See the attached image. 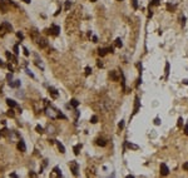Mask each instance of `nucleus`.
Instances as JSON below:
<instances>
[{
    "instance_id": "22",
    "label": "nucleus",
    "mask_w": 188,
    "mask_h": 178,
    "mask_svg": "<svg viewBox=\"0 0 188 178\" xmlns=\"http://www.w3.org/2000/svg\"><path fill=\"white\" fill-rule=\"evenodd\" d=\"M167 9L171 10V11H173V10L176 9V5H173L172 3H167Z\"/></svg>"
},
{
    "instance_id": "15",
    "label": "nucleus",
    "mask_w": 188,
    "mask_h": 178,
    "mask_svg": "<svg viewBox=\"0 0 188 178\" xmlns=\"http://www.w3.org/2000/svg\"><path fill=\"white\" fill-rule=\"evenodd\" d=\"M5 55H6V58H8V59H11V60L14 61V63H18V59H16V58L14 57V55H11V54H10L9 52H6V53H5Z\"/></svg>"
},
{
    "instance_id": "14",
    "label": "nucleus",
    "mask_w": 188,
    "mask_h": 178,
    "mask_svg": "<svg viewBox=\"0 0 188 178\" xmlns=\"http://www.w3.org/2000/svg\"><path fill=\"white\" fill-rule=\"evenodd\" d=\"M55 143H56V146L58 148H59V151H60V153H65V148H64V146L60 143V142H56L55 140Z\"/></svg>"
},
{
    "instance_id": "8",
    "label": "nucleus",
    "mask_w": 188,
    "mask_h": 178,
    "mask_svg": "<svg viewBox=\"0 0 188 178\" xmlns=\"http://www.w3.org/2000/svg\"><path fill=\"white\" fill-rule=\"evenodd\" d=\"M0 11H1L3 14H5L6 11H8V6H6L4 0H0Z\"/></svg>"
},
{
    "instance_id": "48",
    "label": "nucleus",
    "mask_w": 188,
    "mask_h": 178,
    "mask_svg": "<svg viewBox=\"0 0 188 178\" xmlns=\"http://www.w3.org/2000/svg\"><path fill=\"white\" fill-rule=\"evenodd\" d=\"M97 40H98V39H97V37H93V42L97 43Z\"/></svg>"
},
{
    "instance_id": "39",
    "label": "nucleus",
    "mask_w": 188,
    "mask_h": 178,
    "mask_svg": "<svg viewBox=\"0 0 188 178\" xmlns=\"http://www.w3.org/2000/svg\"><path fill=\"white\" fill-rule=\"evenodd\" d=\"M183 169H184V170H188V162L183 163Z\"/></svg>"
},
{
    "instance_id": "47",
    "label": "nucleus",
    "mask_w": 188,
    "mask_h": 178,
    "mask_svg": "<svg viewBox=\"0 0 188 178\" xmlns=\"http://www.w3.org/2000/svg\"><path fill=\"white\" fill-rule=\"evenodd\" d=\"M0 67H1V68H4V67H5V64H4V63H3V61H1V60H0Z\"/></svg>"
},
{
    "instance_id": "4",
    "label": "nucleus",
    "mask_w": 188,
    "mask_h": 178,
    "mask_svg": "<svg viewBox=\"0 0 188 178\" xmlns=\"http://www.w3.org/2000/svg\"><path fill=\"white\" fill-rule=\"evenodd\" d=\"M168 173H169V169H168V167L165 163H162L161 164V174L162 176H168Z\"/></svg>"
},
{
    "instance_id": "32",
    "label": "nucleus",
    "mask_w": 188,
    "mask_h": 178,
    "mask_svg": "<svg viewBox=\"0 0 188 178\" xmlns=\"http://www.w3.org/2000/svg\"><path fill=\"white\" fill-rule=\"evenodd\" d=\"M90 73H92V68H90V67H86V68H85V75H89Z\"/></svg>"
},
{
    "instance_id": "1",
    "label": "nucleus",
    "mask_w": 188,
    "mask_h": 178,
    "mask_svg": "<svg viewBox=\"0 0 188 178\" xmlns=\"http://www.w3.org/2000/svg\"><path fill=\"white\" fill-rule=\"evenodd\" d=\"M69 168H70L71 172H73L74 176H78V170H79V164H78V162L70 161V162H69Z\"/></svg>"
},
{
    "instance_id": "28",
    "label": "nucleus",
    "mask_w": 188,
    "mask_h": 178,
    "mask_svg": "<svg viewBox=\"0 0 188 178\" xmlns=\"http://www.w3.org/2000/svg\"><path fill=\"white\" fill-rule=\"evenodd\" d=\"M16 37L19 38L20 40H23V39H24V35H23V33H21V31H18V33H16Z\"/></svg>"
},
{
    "instance_id": "37",
    "label": "nucleus",
    "mask_w": 188,
    "mask_h": 178,
    "mask_svg": "<svg viewBox=\"0 0 188 178\" xmlns=\"http://www.w3.org/2000/svg\"><path fill=\"white\" fill-rule=\"evenodd\" d=\"M25 72H26V74H28V75H30V77H31V78H34V74H33V73H31V72H30V70H29V69H26V70H25Z\"/></svg>"
},
{
    "instance_id": "25",
    "label": "nucleus",
    "mask_w": 188,
    "mask_h": 178,
    "mask_svg": "<svg viewBox=\"0 0 188 178\" xmlns=\"http://www.w3.org/2000/svg\"><path fill=\"white\" fill-rule=\"evenodd\" d=\"M6 114H8L9 117H11V118L14 117V115H15V113H14V110H13V108H10V109L8 110V113H6Z\"/></svg>"
},
{
    "instance_id": "30",
    "label": "nucleus",
    "mask_w": 188,
    "mask_h": 178,
    "mask_svg": "<svg viewBox=\"0 0 188 178\" xmlns=\"http://www.w3.org/2000/svg\"><path fill=\"white\" fill-rule=\"evenodd\" d=\"M90 122H92L93 124H95V123L98 122V118H97V115H93V117H92V119H90Z\"/></svg>"
},
{
    "instance_id": "7",
    "label": "nucleus",
    "mask_w": 188,
    "mask_h": 178,
    "mask_svg": "<svg viewBox=\"0 0 188 178\" xmlns=\"http://www.w3.org/2000/svg\"><path fill=\"white\" fill-rule=\"evenodd\" d=\"M139 105H140V102H139V98L135 97V103H134V110H133V115H135L139 110Z\"/></svg>"
},
{
    "instance_id": "35",
    "label": "nucleus",
    "mask_w": 188,
    "mask_h": 178,
    "mask_svg": "<svg viewBox=\"0 0 188 178\" xmlns=\"http://www.w3.org/2000/svg\"><path fill=\"white\" fill-rule=\"evenodd\" d=\"M6 79H8L9 82H11V80H13V74H11V73H9L8 75H6Z\"/></svg>"
},
{
    "instance_id": "41",
    "label": "nucleus",
    "mask_w": 188,
    "mask_h": 178,
    "mask_svg": "<svg viewBox=\"0 0 188 178\" xmlns=\"http://www.w3.org/2000/svg\"><path fill=\"white\" fill-rule=\"evenodd\" d=\"M8 68H9V70H10V72H14V68H13V65L10 64V63L8 64Z\"/></svg>"
},
{
    "instance_id": "19",
    "label": "nucleus",
    "mask_w": 188,
    "mask_h": 178,
    "mask_svg": "<svg viewBox=\"0 0 188 178\" xmlns=\"http://www.w3.org/2000/svg\"><path fill=\"white\" fill-rule=\"evenodd\" d=\"M70 105H71V107H74V108H77L78 105H79V102H78L77 99H71V100H70Z\"/></svg>"
},
{
    "instance_id": "18",
    "label": "nucleus",
    "mask_w": 188,
    "mask_h": 178,
    "mask_svg": "<svg viewBox=\"0 0 188 178\" xmlns=\"http://www.w3.org/2000/svg\"><path fill=\"white\" fill-rule=\"evenodd\" d=\"M53 172L55 173L58 177H61V170L59 169V167H54V168H53Z\"/></svg>"
},
{
    "instance_id": "27",
    "label": "nucleus",
    "mask_w": 188,
    "mask_h": 178,
    "mask_svg": "<svg viewBox=\"0 0 188 178\" xmlns=\"http://www.w3.org/2000/svg\"><path fill=\"white\" fill-rule=\"evenodd\" d=\"M168 73H169V63L165 64V78H168Z\"/></svg>"
},
{
    "instance_id": "40",
    "label": "nucleus",
    "mask_w": 188,
    "mask_h": 178,
    "mask_svg": "<svg viewBox=\"0 0 188 178\" xmlns=\"http://www.w3.org/2000/svg\"><path fill=\"white\" fill-rule=\"evenodd\" d=\"M118 127H119V129H122L123 127H124V122H123V121H120V123L118 124Z\"/></svg>"
},
{
    "instance_id": "17",
    "label": "nucleus",
    "mask_w": 188,
    "mask_h": 178,
    "mask_svg": "<svg viewBox=\"0 0 188 178\" xmlns=\"http://www.w3.org/2000/svg\"><path fill=\"white\" fill-rule=\"evenodd\" d=\"M80 149H82V144H77V146H74V148H73L74 154L78 155V154H79V151H80Z\"/></svg>"
},
{
    "instance_id": "49",
    "label": "nucleus",
    "mask_w": 188,
    "mask_h": 178,
    "mask_svg": "<svg viewBox=\"0 0 188 178\" xmlns=\"http://www.w3.org/2000/svg\"><path fill=\"white\" fill-rule=\"evenodd\" d=\"M24 3H26V4H29V3H30V0H23Z\"/></svg>"
},
{
    "instance_id": "5",
    "label": "nucleus",
    "mask_w": 188,
    "mask_h": 178,
    "mask_svg": "<svg viewBox=\"0 0 188 178\" xmlns=\"http://www.w3.org/2000/svg\"><path fill=\"white\" fill-rule=\"evenodd\" d=\"M38 45L40 46V48H46V46H48V40H46L45 38H39L38 39Z\"/></svg>"
},
{
    "instance_id": "20",
    "label": "nucleus",
    "mask_w": 188,
    "mask_h": 178,
    "mask_svg": "<svg viewBox=\"0 0 188 178\" xmlns=\"http://www.w3.org/2000/svg\"><path fill=\"white\" fill-rule=\"evenodd\" d=\"M127 146H128V148H131V149H138V148H139L137 144H133V143H131V142L127 143Z\"/></svg>"
},
{
    "instance_id": "6",
    "label": "nucleus",
    "mask_w": 188,
    "mask_h": 178,
    "mask_svg": "<svg viewBox=\"0 0 188 178\" xmlns=\"http://www.w3.org/2000/svg\"><path fill=\"white\" fill-rule=\"evenodd\" d=\"M18 149H19L20 152H25V151H26V146H25V143H24L23 139H20L19 142H18Z\"/></svg>"
},
{
    "instance_id": "10",
    "label": "nucleus",
    "mask_w": 188,
    "mask_h": 178,
    "mask_svg": "<svg viewBox=\"0 0 188 178\" xmlns=\"http://www.w3.org/2000/svg\"><path fill=\"white\" fill-rule=\"evenodd\" d=\"M109 77L113 79L114 82H117L118 79H119V75L117 74V72H115V70H112V72H110V73H109Z\"/></svg>"
},
{
    "instance_id": "9",
    "label": "nucleus",
    "mask_w": 188,
    "mask_h": 178,
    "mask_svg": "<svg viewBox=\"0 0 188 178\" xmlns=\"http://www.w3.org/2000/svg\"><path fill=\"white\" fill-rule=\"evenodd\" d=\"M49 93H50V95H52L54 99H56L58 95H59V94H58V92H56V89L53 88V87H49Z\"/></svg>"
},
{
    "instance_id": "38",
    "label": "nucleus",
    "mask_w": 188,
    "mask_h": 178,
    "mask_svg": "<svg viewBox=\"0 0 188 178\" xmlns=\"http://www.w3.org/2000/svg\"><path fill=\"white\" fill-rule=\"evenodd\" d=\"M183 125V119L182 118H178V127Z\"/></svg>"
},
{
    "instance_id": "31",
    "label": "nucleus",
    "mask_w": 188,
    "mask_h": 178,
    "mask_svg": "<svg viewBox=\"0 0 188 178\" xmlns=\"http://www.w3.org/2000/svg\"><path fill=\"white\" fill-rule=\"evenodd\" d=\"M150 5H154V6L159 5V0H152V1H150Z\"/></svg>"
},
{
    "instance_id": "43",
    "label": "nucleus",
    "mask_w": 188,
    "mask_h": 178,
    "mask_svg": "<svg viewBox=\"0 0 188 178\" xmlns=\"http://www.w3.org/2000/svg\"><path fill=\"white\" fill-rule=\"evenodd\" d=\"M184 133L188 136V124H186V127H184Z\"/></svg>"
},
{
    "instance_id": "46",
    "label": "nucleus",
    "mask_w": 188,
    "mask_h": 178,
    "mask_svg": "<svg viewBox=\"0 0 188 178\" xmlns=\"http://www.w3.org/2000/svg\"><path fill=\"white\" fill-rule=\"evenodd\" d=\"M10 177H11V178H16L18 176H16V174H15V173H11V174H10Z\"/></svg>"
},
{
    "instance_id": "12",
    "label": "nucleus",
    "mask_w": 188,
    "mask_h": 178,
    "mask_svg": "<svg viewBox=\"0 0 188 178\" xmlns=\"http://www.w3.org/2000/svg\"><path fill=\"white\" fill-rule=\"evenodd\" d=\"M9 85L11 87V88H18V87H20V80H14V82H9Z\"/></svg>"
},
{
    "instance_id": "16",
    "label": "nucleus",
    "mask_w": 188,
    "mask_h": 178,
    "mask_svg": "<svg viewBox=\"0 0 188 178\" xmlns=\"http://www.w3.org/2000/svg\"><path fill=\"white\" fill-rule=\"evenodd\" d=\"M97 144H98V146H100V147H104L107 144V142L103 139V138H98V139H97Z\"/></svg>"
},
{
    "instance_id": "42",
    "label": "nucleus",
    "mask_w": 188,
    "mask_h": 178,
    "mask_svg": "<svg viewBox=\"0 0 188 178\" xmlns=\"http://www.w3.org/2000/svg\"><path fill=\"white\" fill-rule=\"evenodd\" d=\"M184 24H186V18L182 15V27H184Z\"/></svg>"
},
{
    "instance_id": "24",
    "label": "nucleus",
    "mask_w": 188,
    "mask_h": 178,
    "mask_svg": "<svg viewBox=\"0 0 188 178\" xmlns=\"http://www.w3.org/2000/svg\"><path fill=\"white\" fill-rule=\"evenodd\" d=\"M35 130H37L38 133H44V129H43V127H40V125L35 127Z\"/></svg>"
},
{
    "instance_id": "13",
    "label": "nucleus",
    "mask_w": 188,
    "mask_h": 178,
    "mask_svg": "<svg viewBox=\"0 0 188 178\" xmlns=\"http://www.w3.org/2000/svg\"><path fill=\"white\" fill-rule=\"evenodd\" d=\"M107 53H108V48H100V49L98 50V54H99L100 57H104Z\"/></svg>"
},
{
    "instance_id": "21",
    "label": "nucleus",
    "mask_w": 188,
    "mask_h": 178,
    "mask_svg": "<svg viewBox=\"0 0 188 178\" xmlns=\"http://www.w3.org/2000/svg\"><path fill=\"white\" fill-rule=\"evenodd\" d=\"M120 75H122V87H123V90H125V78H124V74L120 72Z\"/></svg>"
},
{
    "instance_id": "33",
    "label": "nucleus",
    "mask_w": 188,
    "mask_h": 178,
    "mask_svg": "<svg viewBox=\"0 0 188 178\" xmlns=\"http://www.w3.org/2000/svg\"><path fill=\"white\" fill-rule=\"evenodd\" d=\"M70 5H71V3L69 1V0H68V1H65V10H69Z\"/></svg>"
},
{
    "instance_id": "50",
    "label": "nucleus",
    "mask_w": 188,
    "mask_h": 178,
    "mask_svg": "<svg viewBox=\"0 0 188 178\" xmlns=\"http://www.w3.org/2000/svg\"><path fill=\"white\" fill-rule=\"evenodd\" d=\"M90 1H92V3H95V1H97V0H90Z\"/></svg>"
},
{
    "instance_id": "36",
    "label": "nucleus",
    "mask_w": 188,
    "mask_h": 178,
    "mask_svg": "<svg viewBox=\"0 0 188 178\" xmlns=\"http://www.w3.org/2000/svg\"><path fill=\"white\" fill-rule=\"evenodd\" d=\"M23 52H24V55H25V57H29V52H28L26 48H23Z\"/></svg>"
},
{
    "instance_id": "11",
    "label": "nucleus",
    "mask_w": 188,
    "mask_h": 178,
    "mask_svg": "<svg viewBox=\"0 0 188 178\" xmlns=\"http://www.w3.org/2000/svg\"><path fill=\"white\" fill-rule=\"evenodd\" d=\"M6 104L9 105V108H15L16 107V102L13 99H6Z\"/></svg>"
},
{
    "instance_id": "52",
    "label": "nucleus",
    "mask_w": 188,
    "mask_h": 178,
    "mask_svg": "<svg viewBox=\"0 0 188 178\" xmlns=\"http://www.w3.org/2000/svg\"><path fill=\"white\" fill-rule=\"evenodd\" d=\"M0 137H1V134H0Z\"/></svg>"
},
{
    "instance_id": "2",
    "label": "nucleus",
    "mask_w": 188,
    "mask_h": 178,
    "mask_svg": "<svg viewBox=\"0 0 188 178\" xmlns=\"http://www.w3.org/2000/svg\"><path fill=\"white\" fill-rule=\"evenodd\" d=\"M11 25H10L8 21H4L1 25H0V31H3V34L4 33H6V31H11Z\"/></svg>"
},
{
    "instance_id": "23",
    "label": "nucleus",
    "mask_w": 188,
    "mask_h": 178,
    "mask_svg": "<svg viewBox=\"0 0 188 178\" xmlns=\"http://www.w3.org/2000/svg\"><path fill=\"white\" fill-rule=\"evenodd\" d=\"M115 45L118 46V48H122V45H123V43H122V39L120 38H118L117 40H115Z\"/></svg>"
},
{
    "instance_id": "29",
    "label": "nucleus",
    "mask_w": 188,
    "mask_h": 178,
    "mask_svg": "<svg viewBox=\"0 0 188 178\" xmlns=\"http://www.w3.org/2000/svg\"><path fill=\"white\" fill-rule=\"evenodd\" d=\"M0 134H1V136H8V129H6V128L1 129V130H0Z\"/></svg>"
},
{
    "instance_id": "44",
    "label": "nucleus",
    "mask_w": 188,
    "mask_h": 178,
    "mask_svg": "<svg viewBox=\"0 0 188 178\" xmlns=\"http://www.w3.org/2000/svg\"><path fill=\"white\" fill-rule=\"evenodd\" d=\"M97 64H98V67H99V68H102V67H103V63H102L100 60H98V63H97Z\"/></svg>"
},
{
    "instance_id": "34",
    "label": "nucleus",
    "mask_w": 188,
    "mask_h": 178,
    "mask_svg": "<svg viewBox=\"0 0 188 178\" xmlns=\"http://www.w3.org/2000/svg\"><path fill=\"white\" fill-rule=\"evenodd\" d=\"M14 53L19 54V45H14Z\"/></svg>"
},
{
    "instance_id": "26",
    "label": "nucleus",
    "mask_w": 188,
    "mask_h": 178,
    "mask_svg": "<svg viewBox=\"0 0 188 178\" xmlns=\"http://www.w3.org/2000/svg\"><path fill=\"white\" fill-rule=\"evenodd\" d=\"M132 4L134 9H138V0H132Z\"/></svg>"
},
{
    "instance_id": "45",
    "label": "nucleus",
    "mask_w": 188,
    "mask_h": 178,
    "mask_svg": "<svg viewBox=\"0 0 188 178\" xmlns=\"http://www.w3.org/2000/svg\"><path fill=\"white\" fill-rule=\"evenodd\" d=\"M154 123H155V124H157V125L159 124V123H161V122H159V118H155V121H154Z\"/></svg>"
},
{
    "instance_id": "51",
    "label": "nucleus",
    "mask_w": 188,
    "mask_h": 178,
    "mask_svg": "<svg viewBox=\"0 0 188 178\" xmlns=\"http://www.w3.org/2000/svg\"><path fill=\"white\" fill-rule=\"evenodd\" d=\"M118 1H122V0H118Z\"/></svg>"
},
{
    "instance_id": "3",
    "label": "nucleus",
    "mask_w": 188,
    "mask_h": 178,
    "mask_svg": "<svg viewBox=\"0 0 188 178\" xmlns=\"http://www.w3.org/2000/svg\"><path fill=\"white\" fill-rule=\"evenodd\" d=\"M49 34H52V35H58L60 33V28L58 27V25H52V28L49 29Z\"/></svg>"
}]
</instances>
